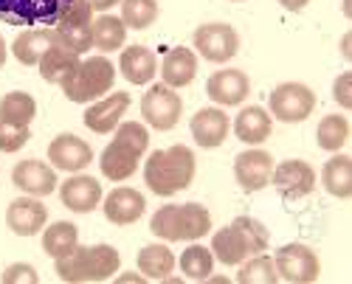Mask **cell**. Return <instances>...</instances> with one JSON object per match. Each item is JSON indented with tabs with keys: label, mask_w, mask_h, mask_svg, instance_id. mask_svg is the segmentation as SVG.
Returning a JSON list of instances; mask_svg holds the SVG:
<instances>
[{
	"label": "cell",
	"mask_w": 352,
	"mask_h": 284,
	"mask_svg": "<svg viewBox=\"0 0 352 284\" xmlns=\"http://www.w3.org/2000/svg\"><path fill=\"white\" fill-rule=\"evenodd\" d=\"M195 172H197L195 152L184 144H175L169 150H155L144 163V180L150 186V191L158 197H172L189 189L195 180Z\"/></svg>",
	"instance_id": "6da1fadb"
},
{
	"label": "cell",
	"mask_w": 352,
	"mask_h": 284,
	"mask_svg": "<svg viewBox=\"0 0 352 284\" xmlns=\"http://www.w3.org/2000/svg\"><path fill=\"white\" fill-rule=\"evenodd\" d=\"M150 147V132H146L144 124L138 121H124L116 127V135L113 141L104 147L102 158H99V169L102 175L113 183H122L127 178L135 175V169Z\"/></svg>",
	"instance_id": "7a4b0ae2"
},
{
	"label": "cell",
	"mask_w": 352,
	"mask_h": 284,
	"mask_svg": "<svg viewBox=\"0 0 352 284\" xmlns=\"http://www.w3.org/2000/svg\"><path fill=\"white\" fill-rule=\"evenodd\" d=\"M122 257L113 245H76L65 257L54 259V270L68 284H91L107 281L119 273Z\"/></svg>",
	"instance_id": "3957f363"
},
{
	"label": "cell",
	"mask_w": 352,
	"mask_h": 284,
	"mask_svg": "<svg viewBox=\"0 0 352 284\" xmlns=\"http://www.w3.org/2000/svg\"><path fill=\"white\" fill-rule=\"evenodd\" d=\"M268 228L262 225L259 220L254 217H237L231 225H226V228H220L214 237H212V257L228 268L234 265H243L248 257H254V253H262L268 250Z\"/></svg>",
	"instance_id": "277c9868"
},
{
	"label": "cell",
	"mask_w": 352,
	"mask_h": 284,
	"mask_svg": "<svg viewBox=\"0 0 352 284\" xmlns=\"http://www.w3.org/2000/svg\"><path fill=\"white\" fill-rule=\"evenodd\" d=\"M209 228H212V214L200 203L164 206L150 220V231L164 242H192L206 237Z\"/></svg>",
	"instance_id": "5b68a950"
},
{
	"label": "cell",
	"mask_w": 352,
	"mask_h": 284,
	"mask_svg": "<svg viewBox=\"0 0 352 284\" xmlns=\"http://www.w3.org/2000/svg\"><path fill=\"white\" fill-rule=\"evenodd\" d=\"M116 68L107 56H87L76 65V71L60 84L68 102L74 104H91L113 91Z\"/></svg>",
	"instance_id": "8992f818"
},
{
	"label": "cell",
	"mask_w": 352,
	"mask_h": 284,
	"mask_svg": "<svg viewBox=\"0 0 352 284\" xmlns=\"http://www.w3.org/2000/svg\"><path fill=\"white\" fill-rule=\"evenodd\" d=\"M74 0H0V20L9 25L54 28Z\"/></svg>",
	"instance_id": "52a82bcc"
},
{
	"label": "cell",
	"mask_w": 352,
	"mask_h": 284,
	"mask_svg": "<svg viewBox=\"0 0 352 284\" xmlns=\"http://www.w3.org/2000/svg\"><path fill=\"white\" fill-rule=\"evenodd\" d=\"M54 34L65 48L76 51L79 56L94 48V6L87 0H74L65 14L56 20Z\"/></svg>",
	"instance_id": "ba28073f"
},
{
	"label": "cell",
	"mask_w": 352,
	"mask_h": 284,
	"mask_svg": "<svg viewBox=\"0 0 352 284\" xmlns=\"http://www.w3.org/2000/svg\"><path fill=\"white\" fill-rule=\"evenodd\" d=\"M274 265H276L279 281H287V284H313L321 273V262L316 257V250L302 242L282 245L274 257Z\"/></svg>",
	"instance_id": "9c48e42d"
},
{
	"label": "cell",
	"mask_w": 352,
	"mask_h": 284,
	"mask_svg": "<svg viewBox=\"0 0 352 284\" xmlns=\"http://www.w3.org/2000/svg\"><path fill=\"white\" fill-rule=\"evenodd\" d=\"M268 107H271V116H276L279 121L299 124L316 110V93L302 82H285L279 88H274Z\"/></svg>",
	"instance_id": "30bf717a"
},
{
	"label": "cell",
	"mask_w": 352,
	"mask_h": 284,
	"mask_svg": "<svg viewBox=\"0 0 352 284\" xmlns=\"http://www.w3.org/2000/svg\"><path fill=\"white\" fill-rule=\"evenodd\" d=\"M141 116L153 130H161V132L172 130V127H178V121L184 116V102L169 84H164V82L153 84L141 99Z\"/></svg>",
	"instance_id": "8fae6325"
},
{
	"label": "cell",
	"mask_w": 352,
	"mask_h": 284,
	"mask_svg": "<svg viewBox=\"0 0 352 284\" xmlns=\"http://www.w3.org/2000/svg\"><path fill=\"white\" fill-rule=\"evenodd\" d=\"M195 48H197V54L203 56V60L223 65V62L237 56L240 34L234 32V25H228V23H206V25H197Z\"/></svg>",
	"instance_id": "7c38bea8"
},
{
	"label": "cell",
	"mask_w": 352,
	"mask_h": 284,
	"mask_svg": "<svg viewBox=\"0 0 352 284\" xmlns=\"http://www.w3.org/2000/svg\"><path fill=\"white\" fill-rule=\"evenodd\" d=\"M271 186H276V191L287 200H302V197L313 194L316 189V172L307 161H282L279 166H274L271 175Z\"/></svg>",
	"instance_id": "4fadbf2b"
},
{
	"label": "cell",
	"mask_w": 352,
	"mask_h": 284,
	"mask_svg": "<svg viewBox=\"0 0 352 284\" xmlns=\"http://www.w3.org/2000/svg\"><path fill=\"white\" fill-rule=\"evenodd\" d=\"M48 161H51L54 169H60V172L76 175V172H82L85 166H91L94 150L79 135L63 132V135H56L51 144H48Z\"/></svg>",
	"instance_id": "5bb4252c"
},
{
	"label": "cell",
	"mask_w": 352,
	"mask_h": 284,
	"mask_svg": "<svg viewBox=\"0 0 352 284\" xmlns=\"http://www.w3.org/2000/svg\"><path fill=\"white\" fill-rule=\"evenodd\" d=\"M274 166L276 163L265 150H245L234 158V178H237L243 191H259L271 186Z\"/></svg>",
	"instance_id": "9a60e30c"
},
{
	"label": "cell",
	"mask_w": 352,
	"mask_h": 284,
	"mask_svg": "<svg viewBox=\"0 0 352 284\" xmlns=\"http://www.w3.org/2000/svg\"><path fill=\"white\" fill-rule=\"evenodd\" d=\"M127 107H130V93L119 91V93L102 96L85 110V127L96 135H107L122 124V116L127 113Z\"/></svg>",
	"instance_id": "2e32d148"
},
{
	"label": "cell",
	"mask_w": 352,
	"mask_h": 284,
	"mask_svg": "<svg viewBox=\"0 0 352 284\" xmlns=\"http://www.w3.org/2000/svg\"><path fill=\"white\" fill-rule=\"evenodd\" d=\"M206 93L220 107H237L251 93V79L240 68H226V71H217V73L209 76Z\"/></svg>",
	"instance_id": "e0dca14e"
},
{
	"label": "cell",
	"mask_w": 352,
	"mask_h": 284,
	"mask_svg": "<svg viewBox=\"0 0 352 284\" xmlns=\"http://www.w3.org/2000/svg\"><path fill=\"white\" fill-rule=\"evenodd\" d=\"M12 183L25 191L28 197H48L54 194L56 189V172H54V166L37 161V158H28V161H20L14 166V172H12Z\"/></svg>",
	"instance_id": "ac0fdd59"
},
{
	"label": "cell",
	"mask_w": 352,
	"mask_h": 284,
	"mask_svg": "<svg viewBox=\"0 0 352 284\" xmlns=\"http://www.w3.org/2000/svg\"><path fill=\"white\" fill-rule=\"evenodd\" d=\"M48 222V209L37 200V197H17L6 209V225L17 237H34L45 228Z\"/></svg>",
	"instance_id": "d6986e66"
},
{
	"label": "cell",
	"mask_w": 352,
	"mask_h": 284,
	"mask_svg": "<svg viewBox=\"0 0 352 284\" xmlns=\"http://www.w3.org/2000/svg\"><path fill=\"white\" fill-rule=\"evenodd\" d=\"M60 200L74 214H91L102 203V183L91 175H71L60 186Z\"/></svg>",
	"instance_id": "ffe728a7"
},
{
	"label": "cell",
	"mask_w": 352,
	"mask_h": 284,
	"mask_svg": "<svg viewBox=\"0 0 352 284\" xmlns=\"http://www.w3.org/2000/svg\"><path fill=\"white\" fill-rule=\"evenodd\" d=\"M192 138L195 144L203 147V150H217L223 141L228 138V130H231V121L228 116L220 110V107H203L192 116Z\"/></svg>",
	"instance_id": "44dd1931"
},
{
	"label": "cell",
	"mask_w": 352,
	"mask_h": 284,
	"mask_svg": "<svg viewBox=\"0 0 352 284\" xmlns=\"http://www.w3.org/2000/svg\"><path fill=\"white\" fill-rule=\"evenodd\" d=\"M104 217L113 222V225H133L144 217L146 211V200L138 189H130V186H119L113 189L107 197H104Z\"/></svg>",
	"instance_id": "7402d4cb"
},
{
	"label": "cell",
	"mask_w": 352,
	"mask_h": 284,
	"mask_svg": "<svg viewBox=\"0 0 352 284\" xmlns=\"http://www.w3.org/2000/svg\"><path fill=\"white\" fill-rule=\"evenodd\" d=\"M158 73L164 76V84H169V88H175V91L186 88V84H192L195 76H197V56H195V51L184 48V45L172 48L164 56Z\"/></svg>",
	"instance_id": "603a6c76"
},
{
	"label": "cell",
	"mask_w": 352,
	"mask_h": 284,
	"mask_svg": "<svg viewBox=\"0 0 352 284\" xmlns=\"http://www.w3.org/2000/svg\"><path fill=\"white\" fill-rule=\"evenodd\" d=\"M271 130H274V116L262 107H243L240 116L234 119V135L248 147H259L262 141H268Z\"/></svg>",
	"instance_id": "cb8c5ba5"
},
{
	"label": "cell",
	"mask_w": 352,
	"mask_h": 284,
	"mask_svg": "<svg viewBox=\"0 0 352 284\" xmlns=\"http://www.w3.org/2000/svg\"><path fill=\"white\" fill-rule=\"evenodd\" d=\"M79 62H82V56H79L76 51L65 48L60 40H56V43L43 54V60L37 62V68H40V76H43L45 82L63 84V82L76 71Z\"/></svg>",
	"instance_id": "d4e9b609"
},
{
	"label": "cell",
	"mask_w": 352,
	"mask_h": 284,
	"mask_svg": "<svg viewBox=\"0 0 352 284\" xmlns=\"http://www.w3.org/2000/svg\"><path fill=\"white\" fill-rule=\"evenodd\" d=\"M119 68H122V76L130 84H146V82H153V76L158 73V60H155V54L150 48H144V45H127L122 51Z\"/></svg>",
	"instance_id": "484cf974"
},
{
	"label": "cell",
	"mask_w": 352,
	"mask_h": 284,
	"mask_svg": "<svg viewBox=\"0 0 352 284\" xmlns=\"http://www.w3.org/2000/svg\"><path fill=\"white\" fill-rule=\"evenodd\" d=\"M56 43L54 28H25L23 34H17L12 54L20 65H37L43 60V54Z\"/></svg>",
	"instance_id": "4316f807"
},
{
	"label": "cell",
	"mask_w": 352,
	"mask_h": 284,
	"mask_svg": "<svg viewBox=\"0 0 352 284\" xmlns=\"http://www.w3.org/2000/svg\"><path fill=\"white\" fill-rule=\"evenodd\" d=\"M321 186L327 189V194L346 200L352 197V158L349 155H336L321 169Z\"/></svg>",
	"instance_id": "83f0119b"
},
{
	"label": "cell",
	"mask_w": 352,
	"mask_h": 284,
	"mask_svg": "<svg viewBox=\"0 0 352 284\" xmlns=\"http://www.w3.org/2000/svg\"><path fill=\"white\" fill-rule=\"evenodd\" d=\"M138 270L144 273V279L153 281H166L169 273L175 270V257L166 245H146L138 250Z\"/></svg>",
	"instance_id": "f1b7e54d"
},
{
	"label": "cell",
	"mask_w": 352,
	"mask_h": 284,
	"mask_svg": "<svg viewBox=\"0 0 352 284\" xmlns=\"http://www.w3.org/2000/svg\"><path fill=\"white\" fill-rule=\"evenodd\" d=\"M79 245V231H76V225L74 222H51L48 228L43 231V250L48 253L51 259H60L65 257L68 250H74Z\"/></svg>",
	"instance_id": "f546056e"
},
{
	"label": "cell",
	"mask_w": 352,
	"mask_h": 284,
	"mask_svg": "<svg viewBox=\"0 0 352 284\" xmlns=\"http://www.w3.org/2000/svg\"><path fill=\"white\" fill-rule=\"evenodd\" d=\"M37 116V102L32 93H23V91H14V93H6L0 99V119L3 121H12V124H20V127H32Z\"/></svg>",
	"instance_id": "4dcf8cb0"
},
{
	"label": "cell",
	"mask_w": 352,
	"mask_h": 284,
	"mask_svg": "<svg viewBox=\"0 0 352 284\" xmlns=\"http://www.w3.org/2000/svg\"><path fill=\"white\" fill-rule=\"evenodd\" d=\"M124 40H127V25L122 23V17H113V14L94 17V48L110 54V51H119Z\"/></svg>",
	"instance_id": "1f68e13d"
},
{
	"label": "cell",
	"mask_w": 352,
	"mask_h": 284,
	"mask_svg": "<svg viewBox=\"0 0 352 284\" xmlns=\"http://www.w3.org/2000/svg\"><path fill=\"white\" fill-rule=\"evenodd\" d=\"M237 281L240 284H276L279 273H276L274 257H265V253H254V257H248L240 265Z\"/></svg>",
	"instance_id": "d6a6232c"
},
{
	"label": "cell",
	"mask_w": 352,
	"mask_h": 284,
	"mask_svg": "<svg viewBox=\"0 0 352 284\" xmlns=\"http://www.w3.org/2000/svg\"><path fill=\"white\" fill-rule=\"evenodd\" d=\"M316 138L318 147L327 152H338L344 150V144L349 141V121L346 116H324L316 127Z\"/></svg>",
	"instance_id": "836d02e7"
},
{
	"label": "cell",
	"mask_w": 352,
	"mask_h": 284,
	"mask_svg": "<svg viewBox=\"0 0 352 284\" xmlns=\"http://www.w3.org/2000/svg\"><path fill=\"white\" fill-rule=\"evenodd\" d=\"M181 270H184V279H189V281H206L214 270L212 250L203 245H189L181 257Z\"/></svg>",
	"instance_id": "e575fe53"
},
{
	"label": "cell",
	"mask_w": 352,
	"mask_h": 284,
	"mask_svg": "<svg viewBox=\"0 0 352 284\" xmlns=\"http://www.w3.org/2000/svg\"><path fill=\"white\" fill-rule=\"evenodd\" d=\"M158 20V0H122V23L144 32Z\"/></svg>",
	"instance_id": "d590c367"
},
{
	"label": "cell",
	"mask_w": 352,
	"mask_h": 284,
	"mask_svg": "<svg viewBox=\"0 0 352 284\" xmlns=\"http://www.w3.org/2000/svg\"><path fill=\"white\" fill-rule=\"evenodd\" d=\"M28 138H32V130L28 127H20V124H12V121H3L0 119V152H20Z\"/></svg>",
	"instance_id": "8d00e7d4"
},
{
	"label": "cell",
	"mask_w": 352,
	"mask_h": 284,
	"mask_svg": "<svg viewBox=\"0 0 352 284\" xmlns=\"http://www.w3.org/2000/svg\"><path fill=\"white\" fill-rule=\"evenodd\" d=\"M0 281L3 284H40V276L32 265H25V262H14L3 270V276H0Z\"/></svg>",
	"instance_id": "74e56055"
},
{
	"label": "cell",
	"mask_w": 352,
	"mask_h": 284,
	"mask_svg": "<svg viewBox=\"0 0 352 284\" xmlns=\"http://www.w3.org/2000/svg\"><path fill=\"white\" fill-rule=\"evenodd\" d=\"M333 96H336V102H338L344 110L352 107V73H349V71H344V73L336 79V84H333Z\"/></svg>",
	"instance_id": "f35d334b"
},
{
	"label": "cell",
	"mask_w": 352,
	"mask_h": 284,
	"mask_svg": "<svg viewBox=\"0 0 352 284\" xmlns=\"http://www.w3.org/2000/svg\"><path fill=\"white\" fill-rule=\"evenodd\" d=\"M87 3L94 6V12H107V9H113V6H119L122 0H87Z\"/></svg>",
	"instance_id": "ab89813d"
},
{
	"label": "cell",
	"mask_w": 352,
	"mask_h": 284,
	"mask_svg": "<svg viewBox=\"0 0 352 284\" xmlns=\"http://www.w3.org/2000/svg\"><path fill=\"white\" fill-rule=\"evenodd\" d=\"M279 3H282V9H287V12H302V9L310 3V0H279Z\"/></svg>",
	"instance_id": "60d3db41"
},
{
	"label": "cell",
	"mask_w": 352,
	"mask_h": 284,
	"mask_svg": "<svg viewBox=\"0 0 352 284\" xmlns=\"http://www.w3.org/2000/svg\"><path fill=\"white\" fill-rule=\"evenodd\" d=\"M349 45H352V34H344V40H341V54H344V60H352Z\"/></svg>",
	"instance_id": "b9f144b4"
},
{
	"label": "cell",
	"mask_w": 352,
	"mask_h": 284,
	"mask_svg": "<svg viewBox=\"0 0 352 284\" xmlns=\"http://www.w3.org/2000/svg\"><path fill=\"white\" fill-rule=\"evenodd\" d=\"M116 281H119V284H127V281H146V279H144V276H135V273H124V276H119Z\"/></svg>",
	"instance_id": "7bdbcfd3"
},
{
	"label": "cell",
	"mask_w": 352,
	"mask_h": 284,
	"mask_svg": "<svg viewBox=\"0 0 352 284\" xmlns=\"http://www.w3.org/2000/svg\"><path fill=\"white\" fill-rule=\"evenodd\" d=\"M6 54H9V51H6V40H3V37H0V68H3V65H6Z\"/></svg>",
	"instance_id": "ee69618b"
},
{
	"label": "cell",
	"mask_w": 352,
	"mask_h": 284,
	"mask_svg": "<svg viewBox=\"0 0 352 284\" xmlns=\"http://www.w3.org/2000/svg\"><path fill=\"white\" fill-rule=\"evenodd\" d=\"M344 14H346V17L352 14V9H349V0H344Z\"/></svg>",
	"instance_id": "f6af8a7d"
},
{
	"label": "cell",
	"mask_w": 352,
	"mask_h": 284,
	"mask_svg": "<svg viewBox=\"0 0 352 284\" xmlns=\"http://www.w3.org/2000/svg\"><path fill=\"white\" fill-rule=\"evenodd\" d=\"M231 3H240V0H231Z\"/></svg>",
	"instance_id": "bcb514c9"
}]
</instances>
